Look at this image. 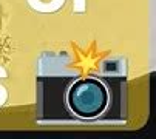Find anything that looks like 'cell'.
I'll return each instance as SVG.
<instances>
[{
	"instance_id": "obj_1",
	"label": "cell",
	"mask_w": 156,
	"mask_h": 139,
	"mask_svg": "<svg viewBox=\"0 0 156 139\" xmlns=\"http://www.w3.org/2000/svg\"><path fill=\"white\" fill-rule=\"evenodd\" d=\"M68 107L79 118H96L108 104V91L104 84L94 77L77 80L68 91Z\"/></svg>"
}]
</instances>
